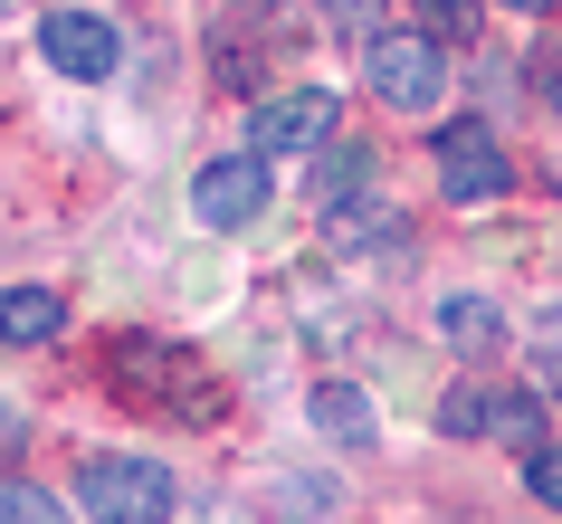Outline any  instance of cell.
Instances as JSON below:
<instances>
[{
	"instance_id": "1",
	"label": "cell",
	"mask_w": 562,
	"mask_h": 524,
	"mask_svg": "<svg viewBox=\"0 0 562 524\" xmlns=\"http://www.w3.org/2000/svg\"><path fill=\"white\" fill-rule=\"evenodd\" d=\"M105 391L144 420H172V430H220L229 420V381L172 334H115L105 344Z\"/></svg>"
},
{
	"instance_id": "2",
	"label": "cell",
	"mask_w": 562,
	"mask_h": 524,
	"mask_svg": "<svg viewBox=\"0 0 562 524\" xmlns=\"http://www.w3.org/2000/svg\"><path fill=\"white\" fill-rule=\"evenodd\" d=\"M172 467L162 458H124V448H105V458L77 467V505H87L95 524H162L172 515Z\"/></svg>"
},
{
	"instance_id": "3",
	"label": "cell",
	"mask_w": 562,
	"mask_h": 524,
	"mask_svg": "<svg viewBox=\"0 0 562 524\" xmlns=\"http://www.w3.org/2000/svg\"><path fill=\"white\" fill-rule=\"evenodd\" d=\"M439 191L458 210H486V201H505V191H515V153H505V134L486 115H448L439 124Z\"/></svg>"
},
{
	"instance_id": "4",
	"label": "cell",
	"mask_w": 562,
	"mask_h": 524,
	"mask_svg": "<svg viewBox=\"0 0 562 524\" xmlns=\"http://www.w3.org/2000/svg\"><path fill=\"white\" fill-rule=\"evenodd\" d=\"M448 87V48L429 30H382L372 38V96H382L391 115H429Z\"/></svg>"
},
{
	"instance_id": "5",
	"label": "cell",
	"mask_w": 562,
	"mask_h": 524,
	"mask_svg": "<svg viewBox=\"0 0 562 524\" xmlns=\"http://www.w3.org/2000/svg\"><path fill=\"white\" fill-rule=\"evenodd\" d=\"M258 210H267V153H229V163L191 172V220L201 230H248Z\"/></svg>"
},
{
	"instance_id": "6",
	"label": "cell",
	"mask_w": 562,
	"mask_h": 524,
	"mask_svg": "<svg viewBox=\"0 0 562 524\" xmlns=\"http://www.w3.org/2000/svg\"><path fill=\"white\" fill-rule=\"evenodd\" d=\"M286 48H296V38H286V20H277V10H238L229 30H210V77H220L229 96H248L267 67L286 58Z\"/></svg>"
},
{
	"instance_id": "7",
	"label": "cell",
	"mask_w": 562,
	"mask_h": 524,
	"mask_svg": "<svg viewBox=\"0 0 562 524\" xmlns=\"http://www.w3.org/2000/svg\"><path fill=\"white\" fill-rule=\"evenodd\" d=\"M38 58L58 67V77H77V87H95V77H115L124 38H115V20H95V10H48V20H38Z\"/></svg>"
},
{
	"instance_id": "8",
	"label": "cell",
	"mask_w": 562,
	"mask_h": 524,
	"mask_svg": "<svg viewBox=\"0 0 562 524\" xmlns=\"http://www.w3.org/2000/svg\"><path fill=\"white\" fill-rule=\"evenodd\" d=\"M334 105L325 87H296V96H267L258 115H248V144L258 153H315V144H334Z\"/></svg>"
},
{
	"instance_id": "9",
	"label": "cell",
	"mask_w": 562,
	"mask_h": 524,
	"mask_svg": "<svg viewBox=\"0 0 562 524\" xmlns=\"http://www.w3.org/2000/svg\"><path fill=\"white\" fill-rule=\"evenodd\" d=\"M58 334H67V296L58 287H10L0 296V344L30 353V344H58Z\"/></svg>"
},
{
	"instance_id": "10",
	"label": "cell",
	"mask_w": 562,
	"mask_h": 524,
	"mask_svg": "<svg viewBox=\"0 0 562 524\" xmlns=\"http://www.w3.org/2000/svg\"><path fill=\"white\" fill-rule=\"evenodd\" d=\"M439 334L468 353V363H496V353L515 344V334H505V315L486 305V296H448V305H439Z\"/></svg>"
},
{
	"instance_id": "11",
	"label": "cell",
	"mask_w": 562,
	"mask_h": 524,
	"mask_svg": "<svg viewBox=\"0 0 562 524\" xmlns=\"http://www.w3.org/2000/svg\"><path fill=\"white\" fill-rule=\"evenodd\" d=\"M315 430L344 438V448H372V438H382V420H372V401H362L353 381H315Z\"/></svg>"
},
{
	"instance_id": "12",
	"label": "cell",
	"mask_w": 562,
	"mask_h": 524,
	"mask_svg": "<svg viewBox=\"0 0 562 524\" xmlns=\"http://www.w3.org/2000/svg\"><path fill=\"white\" fill-rule=\"evenodd\" d=\"M325 238L362 258V248H401V220H391V210L362 191V201H334V210H325Z\"/></svg>"
},
{
	"instance_id": "13",
	"label": "cell",
	"mask_w": 562,
	"mask_h": 524,
	"mask_svg": "<svg viewBox=\"0 0 562 524\" xmlns=\"http://www.w3.org/2000/svg\"><path fill=\"white\" fill-rule=\"evenodd\" d=\"M439 430L448 438H496V381H448L439 391Z\"/></svg>"
},
{
	"instance_id": "14",
	"label": "cell",
	"mask_w": 562,
	"mask_h": 524,
	"mask_svg": "<svg viewBox=\"0 0 562 524\" xmlns=\"http://www.w3.org/2000/svg\"><path fill=\"white\" fill-rule=\"evenodd\" d=\"M362 181H372V144H353V153H344V144H334L325 153V163H315V201H362Z\"/></svg>"
},
{
	"instance_id": "15",
	"label": "cell",
	"mask_w": 562,
	"mask_h": 524,
	"mask_svg": "<svg viewBox=\"0 0 562 524\" xmlns=\"http://www.w3.org/2000/svg\"><path fill=\"white\" fill-rule=\"evenodd\" d=\"M496 438H515V448H543V391L505 381V391H496Z\"/></svg>"
},
{
	"instance_id": "16",
	"label": "cell",
	"mask_w": 562,
	"mask_h": 524,
	"mask_svg": "<svg viewBox=\"0 0 562 524\" xmlns=\"http://www.w3.org/2000/svg\"><path fill=\"white\" fill-rule=\"evenodd\" d=\"M0 524H67V505L48 487H20V477H0Z\"/></svg>"
},
{
	"instance_id": "17",
	"label": "cell",
	"mask_w": 562,
	"mask_h": 524,
	"mask_svg": "<svg viewBox=\"0 0 562 524\" xmlns=\"http://www.w3.org/2000/svg\"><path fill=\"white\" fill-rule=\"evenodd\" d=\"M419 30L439 38V48H468L476 38V0H419Z\"/></svg>"
},
{
	"instance_id": "18",
	"label": "cell",
	"mask_w": 562,
	"mask_h": 524,
	"mask_svg": "<svg viewBox=\"0 0 562 524\" xmlns=\"http://www.w3.org/2000/svg\"><path fill=\"white\" fill-rule=\"evenodd\" d=\"M525 495H543L562 515V438H543V448H525Z\"/></svg>"
},
{
	"instance_id": "19",
	"label": "cell",
	"mask_w": 562,
	"mask_h": 524,
	"mask_svg": "<svg viewBox=\"0 0 562 524\" xmlns=\"http://www.w3.org/2000/svg\"><path fill=\"white\" fill-rule=\"evenodd\" d=\"M325 20H334L344 38H382V30H391V0H325Z\"/></svg>"
},
{
	"instance_id": "20",
	"label": "cell",
	"mask_w": 562,
	"mask_h": 524,
	"mask_svg": "<svg viewBox=\"0 0 562 524\" xmlns=\"http://www.w3.org/2000/svg\"><path fill=\"white\" fill-rule=\"evenodd\" d=\"M533 96H543V115H562V38L533 58Z\"/></svg>"
},
{
	"instance_id": "21",
	"label": "cell",
	"mask_w": 562,
	"mask_h": 524,
	"mask_svg": "<svg viewBox=\"0 0 562 524\" xmlns=\"http://www.w3.org/2000/svg\"><path fill=\"white\" fill-rule=\"evenodd\" d=\"M20 448H30V420H20V410H10V401H0V467H10V458H20Z\"/></svg>"
},
{
	"instance_id": "22",
	"label": "cell",
	"mask_w": 562,
	"mask_h": 524,
	"mask_svg": "<svg viewBox=\"0 0 562 524\" xmlns=\"http://www.w3.org/2000/svg\"><path fill=\"white\" fill-rule=\"evenodd\" d=\"M515 10H553V0H515Z\"/></svg>"
}]
</instances>
